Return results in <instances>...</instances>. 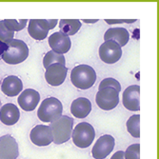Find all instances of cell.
Masks as SVG:
<instances>
[{"instance_id":"7","label":"cell","mask_w":159,"mask_h":159,"mask_svg":"<svg viewBox=\"0 0 159 159\" xmlns=\"http://www.w3.org/2000/svg\"><path fill=\"white\" fill-rule=\"evenodd\" d=\"M122 56V49L116 42L109 40L101 44L99 48V57L106 64H114Z\"/></svg>"},{"instance_id":"11","label":"cell","mask_w":159,"mask_h":159,"mask_svg":"<svg viewBox=\"0 0 159 159\" xmlns=\"http://www.w3.org/2000/svg\"><path fill=\"white\" fill-rule=\"evenodd\" d=\"M68 74L66 66L53 64L49 66L45 71V79L47 83L52 87H58L64 83Z\"/></svg>"},{"instance_id":"2","label":"cell","mask_w":159,"mask_h":159,"mask_svg":"<svg viewBox=\"0 0 159 159\" xmlns=\"http://www.w3.org/2000/svg\"><path fill=\"white\" fill-rule=\"evenodd\" d=\"M7 44V50L2 54V59L9 65H17L25 61L29 56L27 44L19 39H12Z\"/></svg>"},{"instance_id":"1","label":"cell","mask_w":159,"mask_h":159,"mask_svg":"<svg viewBox=\"0 0 159 159\" xmlns=\"http://www.w3.org/2000/svg\"><path fill=\"white\" fill-rule=\"evenodd\" d=\"M70 81L77 89L88 90L96 81V73L93 68L89 65H77L70 73Z\"/></svg>"},{"instance_id":"27","label":"cell","mask_w":159,"mask_h":159,"mask_svg":"<svg viewBox=\"0 0 159 159\" xmlns=\"http://www.w3.org/2000/svg\"><path fill=\"white\" fill-rule=\"evenodd\" d=\"M111 159H125L124 158V152L123 151H118L114 154H112Z\"/></svg>"},{"instance_id":"21","label":"cell","mask_w":159,"mask_h":159,"mask_svg":"<svg viewBox=\"0 0 159 159\" xmlns=\"http://www.w3.org/2000/svg\"><path fill=\"white\" fill-rule=\"evenodd\" d=\"M53 64H59L62 66H66V60H65V56L63 54L57 53L53 51L48 52L44 58H43V66L45 69H47L49 66L53 65Z\"/></svg>"},{"instance_id":"15","label":"cell","mask_w":159,"mask_h":159,"mask_svg":"<svg viewBox=\"0 0 159 159\" xmlns=\"http://www.w3.org/2000/svg\"><path fill=\"white\" fill-rule=\"evenodd\" d=\"M49 45L52 48V51L57 53L64 54L70 51L71 42L69 36L62 34L61 32H56L49 37Z\"/></svg>"},{"instance_id":"28","label":"cell","mask_w":159,"mask_h":159,"mask_svg":"<svg viewBox=\"0 0 159 159\" xmlns=\"http://www.w3.org/2000/svg\"><path fill=\"white\" fill-rule=\"evenodd\" d=\"M7 50V44L0 41V56H2V54L6 52Z\"/></svg>"},{"instance_id":"13","label":"cell","mask_w":159,"mask_h":159,"mask_svg":"<svg viewBox=\"0 0 159 159\" xmlns=\"http://www.w3.org/2000/svg\"><path fill=\"white\" fill-rule=\"evenodd\" d=\"M40 101V94L34 89H27L19 94L17 102L25 111H33L37 107Z\"/></svg>"},{"instance_id":"8","label":"cell","mask_w":159,"mask_h":159,"mask_svg":"<svg viewBox=\"0 0 159 159\" xmlns=\"http://www.w3.org/2000/svg\"><path fill=\"white\" fill-rule=\"evenodd\" d=\"M115 145L113 136L111 134H104L100 136L92 149V155L94 159H105L111 154Z\"/></svg>"},{"instance_id":"31","label":"cell","mask_w":159,"mask_h":159,"mask_svg":"<svg viewBox=\"0 0 159 159\" xmlns=\"http://www.w3.org/2000/svg\"><path fill=\"white\" fill-rule=\"evenodd\" d=\"M0 108H1V101H0Z\"/></svg>"},{"instance_id":"20","label":"cell","mask_w":159,"mask_h":159,"mask_svg":"<svg viewBox=\"0 0 159 159\" xmlns=\"http://www.w3.org/2000/svg\"><path fill=\"white\" fill-rule=\"evenodd\" d=\"M81 28V21L78 19H61L59 21V29L62 34L67 36L75 35Z\"/></svg>"},{"instance_id":"26","label":"cell","mask_w":159,"mask_h":159,"mask_svg":"<svg viewBox=\"0 0 159 159\" xmlns=\"http://www.w3.org/2000/svg\"><path fill=\"white\" fill-rule=\"evenodd\" d=\"M14 37V32L10 31L5 26L3 20L0 21V41L3 43H8Z\"/></svg>"},{"instance_id":"5","label":"cell","mask_w":159,"mask_h":159,"mask_svg":"<svg viewBox=\"0 0 159 159\" xmlns=\"http://www.w3.org/2000/svg\"><path fill=\"white\" fill-rule=\"evenodd\" d=\"M95 137V131L93 127L88 122H81L77 124L71 133V139L74 144L80 148L86 149L92 145Z\"/></svg>"},{"instance_id":"4","label":"cell","mask_w":159,"mask_h":159,"mask_svg":"<svg viewBox=\"0 0 159 159\" xmlns=\"http://www.w3.org/2000/svg\"><path fill=\"white\" fill-rule=\"evenodd\" d=\"M49 127L52 129L53 143L56 145H61L68 142L71 137L74 119L68 115H62L60 118L52 122Z\"/></svg>"},{"instance_id":"12","label":"cell","mask_w":159,"mask_h":159,"mask_svg":"<svg viewBox=\"0 0 159 159\" xmlns=\"http://www.w3.org/2000/svg\"><path fill=\"white\" fill-rule=\"evenodd\" d=\"M140 87L138 85H132L124 91L122 102L124 107L132 111H138L140 110Z\"/></svg>"},{"instance_id":"22","label":"cell","mask_w":159,"mask_h":159,"mask_svg":"<svg viewBox=\"0 0 159 159\" xmlns=\"http://www.w3.org/2000/svg\"><path fill=\"white\" fill-rule=\"evenodd\" d=\"M127 129L129 134L133 137L139 138L140 137V115L134 114L129 117L126 123Z\"/></svg>"},{"instance_id":"14","label":"cell","mask_w":159,"mask_h":159,"mask_svg":"<svg viewBox=\"0 0 159 159\" xmlns=\"http://www.w3.org/2000/svg\"><path fill=\"white\" fill-rule=\"evenodd\" d=\"M50 27L48 19H31L28 25V33L35 40H43L48 35Z\"/></svg>"},{"instance_id":"18","label":"cell","mask_w":159,"mask_h":159,"mask_svg":"<svg viewBox=\"0 0 159 159\" xmlns=\"http://www.w3.org/2000/svg\"><path fill=\"white\" fill-rule=\"evenodd\" d=\"M92 111V103L86 97L76 98L71 102L70 112L76 118H85Z\"/></svg>"},{"instance_id":"6","label":"cell","mask_w":159,"mask_h":159,"mask_svg":"<svg viewBox=\"0 0 159 159\" xmlns=\"http://www.w3.org/2000/svg\"><path fill=\"white\" fill-rule=\"evenodd\" d=\"M95 102L101 110L111 111L119 103V93L112 88L98 90L95 96Z\"/></svg>"},{"instance_id":"16","label":"cell","mask_w":159,"mask_h":159,"mask_svg":"<svg viewBox=\"0 0 159 159\" xmlns=\"http://www.w3.org/2000/svg\"><path fill=\"white\" fill-rule=\"evenodd\" d=\"M22 90L23 83L21 79L16 75H9L2 81L1 91L7 96H16L22 93Z\"/></svg>"},{"instance_id":"29","label":"cell","mask_w":159,"mask_h":159,"mask_svg":"<svg viewBox=\"0 0 159 159\" xmlns=\"http://www.w3.org/2000/svg\"><path fill=\"white\" fill-rule=\"evenodd\" d=\"M108 24H121V23H125V20H115V19H111V20H110V19H106L105 20Z\"/></svg>"},{"instance_id":"17","label":"cell","mask_w":159,"mask_h":159,"mask_svg":"<svg viewBox=\"0 0 159 159\" xmlns=\"http://www.w3.org/2000/svg\"><path fill=\"white\" fill-rule=\"evenodd\" d=\"M20 118L19 109L12 103L5 104L0 108V121L6 126L16 124Z\"/></svg>"},{"instance_id":"3","label":"cell","mask_w":159,"mask_h":159,"mask_svg":"<svg viewBox=\"0 0 159 159\" xmlns=\"http://www.w3.org/2000/svg\"><path fill=\"white\" fill-rule=\"evenodd\" d=\"M63 105L56 97H48L41 102L38 111V118L45 123H52L62 116Z\"/></svg>"},{"instance_id":"19","label":"cell","mask_w":159,"mask_h":159,"mask_svg":"<svg viewBox=\"0 0 159 159\" xmlns=\"http://www.w3.org/2000/svg\"><path fill=\"white\" fill-rule=\"evenodd\" d=\"M129 39V34L127 29L125 28H110L106 31L104 35L105 41H114L116 42L120 47L127 45Z\"/></svg>"},{"instance_id":"30","label":"cell","mask_w":159,"mask_h":159,"mask_svg":"<svg viewBox=\"0 0 159 159\" xmlns=\"http://www.w3.org/2000/svg\"><path fill=\"white\" fill-rule=\"evenodd\" d=\"M83 22H85V23H90V24H93V23H96L97 21H98V19H84V20H82Z\"/></svg>"},{"instance_id":"23","label":"cell","mask_w":159,"mask_h":159,"mask_svg":"<svg viewBox=\"0 0 159 159\" xmlns=\"http://www.w3.org/2000/svg\"><path fill=\"white\" fill-rule=\"evenodd\" d=\"M3 22H4L5 26L11 32L22 31L24 28H26V26L28 24V20L27 19H20V20H16V19H5V20H3Z\"/></svg>"},{"instance_id":"10","label":"cell","mask_w":159,"mask_h":159,"mask_svg":"<svg viewBox=\"0 0 159 159\" xmlns=\"http://www.w3.org/2000/svg\"><path fill=\"white\" fill-rule=\"evenodd\" d=\"M19 149L16 140L10 134L0 137V159H16Z\"/></svg>"},{"instance_id":"24","label":"cell","mask_w":159,"mask_h":159,"mask_svg":"<svg viewBox=\"0 0 159 159\" xmlns=\"http://www.w3.org/2000/svg\"><path fill=\"white\" fill-rule=\"evenodd\" d=\"M104 88H112L114 90H116L118 93H120L121 91V85L120 83L114 78L109 77V78H105L102 81L100 82L99 86H98V90H102Z\"/></svg>"},{"instance_id":"9","label":"cell","mask_w":159,"mask_h":159,"mask_svg":"<svg viewBox=\"0 0 159 159\" xmlns=\"http://www.w3.org/2000/svg\"><path fill=\"white\" fill-rule=\"evenodd\" d=\"M30 139L38 147H46L53 142L52 129L47 125H37L32 129L30 134Z\"/></svg>"},{"instance_id":"25","label":"cell","mask_w":159,"mask_h":159,"mask_svg":"<svg viewBox=\"0 0 159 159\" xmlns=\"http://www.w3.org/2000/svg\"><path fill=\"white\" fill-rule=\"evenodd\" d=\"M124 158L125 159H140V145L133 144L129 146L127 150L124 152Z\"/></svg>"}]
</instances>
